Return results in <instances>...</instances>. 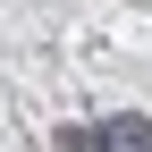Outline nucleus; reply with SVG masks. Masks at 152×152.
I'll return each instance as SVG.
<instances>
[{
	"label": "nucleus",
	"instance_id": "obj_1",
	"mask_svg": "<svg viewBox=\"0 0 152 152\" xmlns=\"http://www.w3.org/2000/svg\"><path fill=\"white\" fill-rule=\"evenodd\" d=\"M68 152H152V118H102V127H68Z\"/></svg>",
	"mask_w": 152,
	"mask_h": 152
}]
</instances>
